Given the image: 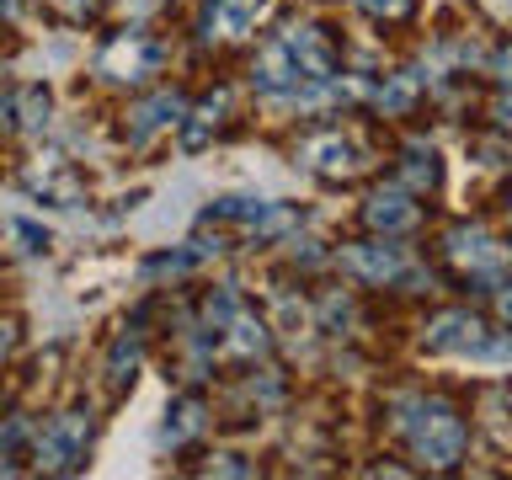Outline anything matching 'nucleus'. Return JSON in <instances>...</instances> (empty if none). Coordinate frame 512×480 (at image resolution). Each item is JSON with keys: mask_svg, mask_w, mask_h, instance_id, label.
I'll return each instance as SVG.
<instances>
[{"mask_svg": "<svg viewBox=\"0 0 512 480\" xmlns=\"http://www.w3.org/2000/svg\"><path fill=\"white\" fill-rule=\"evenodd\" d=\"M299 160L310 166L315 176H352L363 166V155H358V144L352 139H342V134H320V139H310L299 150Z\"/></svg>", "mask_w": 512, "mask_h": 480, "instance_id": "39448f33", "label": "nucleus"}, {"mask_svg": "<svg viewBox=\"0 0 512 480\" xmlns=\"http://www.w3.org/2000/svg\"><path fill=\"white\" fill-rule=\"evenodd\" d=\"M358 6L368 16H384V22H390V16H406L411 11V0H358Z\"/></svg>", "mask_w": 512, "mask_h": 480, "instance_id": "aec40b11", "label": "nucleus"}, {"mask_svg": "<svg viewBox=\"0 0 512 480\" xmlns=\"http://www.w3.org/2000/svg\"><path fill=\"white\" fill-rule=\"evenodd\" d=\"M406 182H411L416 192L438 187V155L422 150V144H416V150H406Z\"/></svg>", "mask_w": 512, "mask_h": 480, "instance_id": "2eb2a0df", "label": "nucleus"}, {"mask_svg": "<svg viewBox=\"0 0 512 480\" xmlns=\"http://www.w3.org/2000/svg\"><path fill=\"white\" fill-rule=\"evenodd\" d=\"M427 347L432 352H459V358H491V363H502V331H486L475 315H464V310H454V315H438L427 326Z\"/></svg>", "mask_w": 512, "mask_h": 480, "instance_id": "7ed1b4c3", "label": "nucleus"}, {"mask_svg": "<svg viewBox=\"0 0 512 480\" xmlns=\"http://www.w3.org/2000/svg\"><path fill=\"white\" fill-rule=\"evenodd\" d=\"M160 59V48H150V43H139L134 32H128V38H118L102 54V75H112V80H134L144 64H155Z\"/></svg>", "mask_w": 512, "mask_h": 480, "instance_id": "9d476101", "label": "nucleus"}, {"mask_svg": "<svg viewBox=\"0 0 512 480\" xmlns=\"http://www.w3.org/2000/svg\"><path fill=\"white\" fill-rule=\"evenodd\" d=\"M11 230H16V240H22V251H43V246H48V235L32 230V224H22V219H16Z\"/></svg>", "mask_w": 512, "mask_h": 480, "instance_id": "412c9836", "label": "nucleus"}, {"mask_svg": "<svg viewBox=\"0 0 512 480\" xmlns=\"http://www.w3.org/2000/svg\"><path fill=\"white\" fill-rule=\"evenodd\" d=\"M54 6H59V11H70V16H80V11L91 6V0H54Z\"/></svg>", "mask_w": 512, "mask_h": 480, "instance_id": "b1692460", "label": "nucleus"}, {"mask_svg": "<svg viewBox=\"0 0 512 480\" xmlns=\"http://www.w3.org/2000/svg\"><path fill=\"white\" fill-rule=\"evenodd\" d=\"M224 347L235 352V358H256V352L267 347V326L251 315H230V336H224Z\"/></svg>", "mask_w": 512, "mask_h": 480, "instance_id": "ddd939ff", "label": "nucleus"}, {"mask_svg": "<svg viewBox=\"0 0 512 480\" xmlns=\"http://www.w3.org/2000/svg\"><path fill=\"white\" fill-rule=\"evenodd\" d=\"M134 363H139V342H134V336H123V342H118V347H112V363H107V379H112V384H118V390H123V384H128V379H134Z\"/></svg>", "mask_w": 512, "mask_h": 480, "instance_id": "dca6fc26", "label": "nucleus"}, {"mask_svg": "<svg viewBox=\"0 0 512 480\" xmlns=\"http://www.w3.org/2000/svg\"><path fill=\"white\" fill-rule=\"evenodd\" d=\"M182 96H155V102H144L139 112H134V139H150V134H160V128H171V123H182Z\"/></svg>", "mask_w": 512, "mask_h": 480, "instance_id": "9b49d317", "label": "nucleus"}, {"mask_svg": "<svg viewBox=\"0 0 512 480\" xmlns=\"http://www.w3.org/2000/svg\"><path fill=\"white\" fill-rule=\"evenodd\" d=\"M448 256H454L464 272H502V262H507L502 240L486 235V230H454L448 235Z\"/></svg>", "mask_w": 512, "mask_h": 480, "instance_id": "423d86ee", "label": "nucleus"}, {"mask_svg": "<svg viewBox=\"0 0 512 480\" xmlns=\"http://www.w3.org/2000/svg\"><path fill=\"white\" fill-rule=\"evenodd\" d=\"M0 16H16V0H0Z\"/></svg>", "mask_w": 512, "mask_h": 480, "instance_id": "bb28decb", "label": "nucleus"}, {"mask_svg": "<svg viewBox=\"0 0 512 480\" xmlns=\"http://www.w3.org/2000/svg\"><path fill=\"white\" fill-rule=\"evenodd\" d=\"M342 262L358 272V278H374V283L400 278V272H406V256H400V246H390V240H363V246H347Z\"/></svg>", "mask_w": 512, "mask_h": 480, "instance_id": "0eeeda50", "label": "nucleus"}, {"mask_svg": "<svg viewBox=\"0 0 512 480\" xmlns=\"http://www.w3.org/2000/svg\"><path fill=\"white\" fill-rule=\"evenodd\" d=\"M160 0H123V16H150Z\"/></svg>", "mask_w": 512, "mask_h": 480, "instance_id": "5701e85b", "label": "nucleus"}, {"mask_svg": "<svg viewBox=\"0 0 512 480\" xmlns=\"http://www.w3.org/2000/svg\"><path fill=\"white\" fill-rule=\"evenodd\" d=\"M11 336H16V326H11V320H0V352L11 347Z\"/></svg>", "mask_w": 512, "mask_h": 480, "instance_id": "393cba45", "label": "nucleus"}, {"mask_svg": "<svg viewBox=\"0 0 512 480\" xmlns=\"http://www.w3.org/2000/svg\"><path fill=\"white\" fill-rule=\"evenodd\" d=\"M267 0H208V38H246Z\"/></svg>", "mask_w": 512, "mask_h": 480, "instance_id": "1a4fd4ad", "label": "nucleus"}, {"mask_svg": "<svg viewBox=\"0 0 512 480\" xmlns=\"http://www.w3.org/2000/svg\"><path fill=\"white\" fill-rule=\"evenodd\" d=\"M6 123H11V102H0V134H6Z\"/></svg>", "mask_w": 512, "mask_h": 480, "instance_id": "a878e982", "label": "nucleus"}, {"mask_svg": "<svg viewBox=\"0 0 512 480\" xmlns=\"http://www.w3.org/2000/svg\"><path fill=\"white\" fill-rule=\"evenodd\" d=\"M48 112H54V102H48L43 86L22 91V128H48Z\"/></svg>", "mask_w": 512, "mask_h": 480, "instance_id": "f3484780", "label": "nucleus"}, {"mask_svg": "<svg viewBox=\"0 0 512 480\" xmlns=\"http://www.w3.org/2000/svg\"><path fill=\"white\" fill-rule=\"evenodd\" d=\"M411 91H416V80H411V75H400V80H395L390 91H379V107H390V112H400V107L411 102Z\"/></svg>", "mask_w": 512, "mask_h": 480, "instance_id": "6ab92c4d", "label": "nucleus"}, {"mask_svg": "<svg viewBox=\"0 0 512 480\" xmlns=\"http://www.w3.org/2000/svg\"><path fill=\"white\" fill-rule=\"evenodd\" d=\"M219 112H224V96H214V102H203L198 112H192V128H187V144H203V134H208V123H219Z\"/></svg>", "mask_w": 512, "mask_h": 480, "instance_id": "a211bd4d", "label": "nucleus"}, {"mask_svg": "<svg viewBox=\"0 0 512 480\" xmlns=\"http://www.w3.org/2000/svg\"><path fill=\"white\" fill-rule=\"evenodd\" d=\"M32 192H43V198L54 203H75V176L59 166V160H43L38 171H32Z\"/></svg>", "mask_w": 512, "mask_h": 480, "instance_id": "4468645a", "label": "nucleus"}, {"mask_svg": "<svg viewBox=\"0 0 512 480\" xmlns=\"http://www.w3.org/2000/svg\"><path fill=\"white\" fill-rule=\"evenodd\" d=\"M198 427H203V406H198V400H171L166 422H160V443L176 448V443H187Z\"/></svg>", "mask_w": 512, "mask_h": 480, "instance_id": "f8f14e48", "label": "nucleus"}, {"mask_svg": "<svg viewBox=\"0 0 512 480\" xmlns=\"http://www.w3.org/2000/svg\"><path fill=\"white\" fill-rule=\"evenodd\" d=\"M331 70H336V54H331L326 32L310 27V22H294L267 43L262 59H256V91L299 96L304 86H326Z\"/></svg>", "mask_w": 512, "mask_h": 480, "instance_id": "f257e3e1", "label": "nucleus"}, {"mask_svg": "<svg viewBox=\"0 0 512 480\" xmlns=\"http://www.w3.org/2000/svg\"><path fill=\"white\" fill-rule=\"evenodd\" d=\"M406 411L411 416H400V427L411 432L416 459L432 464V470H454L464 454V422L454 416V406H443V400H411Z\"/></svg>", "mask_w": 512, "mask_h": 480, "instance_id": "f03ea898", "label": "nucleus"}, {"mask_svg": "<svg viewBox=\"0 0 512 480\" xmlns=\"http://www.w3.org/2000/svg\"><path fill=\"white\" fill-rule=\"evenodd\" d=\"M363 219L374 224V230H384V235H400V230H416V219H422V208L411 203V192L390 187V192H374V198H368Z\"/></svg>", "mask_w": 512, "mask_h": 480, "instance_id": "6e6552de", "label": "nucleus"}, {"mask_svg": "<svg viewBox=\"0 0 512 480\" xmlns=\"http://www.w3.org/2000/svg\"><path fill=\"white\" fill-rule=\"evenodd\" d=\"M86 448H91V416L86 411H59L38 438V464L54 475H70L86 464Z\"/></svg>", "mask_w": 512, "mask_h": 480, "instance_id": "20e7f679", "label": "nucleus"}, {"mask_svg": "<svg viewBox=\"0 0 512 480\" xmlns=\"http://www.w3.org/2000/svg\"><path fill=\"white\" fill-rule=\"evenodd\" d=\"M208 470H219V475H251V464H240L235 454H219L214 464H208Z\"/></svg>", "mask_w": 512, "mask_h": 480, "instance_id": "4be33fe9", "label": "nucleus"}]
</instances>
